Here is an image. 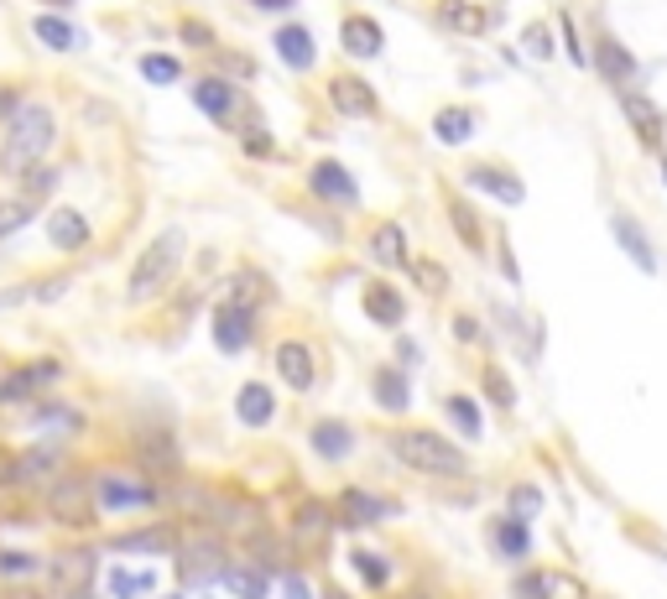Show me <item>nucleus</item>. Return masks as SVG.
<instances>
[{
	"instance_id": "nucleus-42",
	"label": "nucleus",
	"mask_w": 667,
	"mask_h": 599,
	"mask_svg": "<svg viewBox=\"0 0 667 599\" xmlns=\"http://www.w3.org/2000/svg\"><path fill=\"white\" fill-rule=\"evenodd\" d=\"M32 199H6V204H0V240H6V235H17V230H21V224H27V220H32Z\"/></svg>"
},
{
	"instance_id": "nucleus-34",
	"label": "nucleus",
	"mask_w": 667,
	"mask_h": 599,
	"mask_svg": "<svg viewBox=\"0 0 667 599\" xmlns=\"http://www.w3.org/2000/svg\"><path fill=\"white\" fill-rule=\"evenodd\" d=\"M376 402L386 412L407 407V376H402V370H376Z\"/></svg>"
},
{
	"instance_id": "nucleus-56",
	"label": "nucleus",
	"mask_w": 667,
	"mask_h": 599,
	"mask_svg": "<svg viewBox=\"0 0 667 599\" xmlns=\"http://www.w3.org/2000/svg\"><path fill=\"white\" fill-rule=\"evenodd\" d=\"M663 177H667V162H663Z\"/></svg>"
},
{
	"instance_id": "nucleus-14",
	"label": "nucleus",
	"mask_w": 667,
	"mask_h": 599,
	"mask_svg": "<svg viewBox=\"0 0 667 599\" xmlns=\"http://www.w3.org/2000/svg\"><path fill=\"white\" fill-rule=\"evenodd\" d=\"M340 42H344V52H350V58H376V52L386 48V37H381V27L371 17H350V21H344Z\"/></svg>"
},
{
	"instance_id": "nucleus-15",
	"label": "nucleus",
	"mask_w": 667,
	"mask_h": 599,
	"mask_svg": "<svg viewBox=\"0 0 667 599\" xmlns=\"http://www.w3.org/2000/svg\"><path fill=\"white\" fill-rule=\"evenodd\" d=\"M235 417L245 423V428H266V423L276 417L272 392H266L261 380H251V386H240V396H235Z\"/></svg>"
},
{
	"instance_id": "nucleus-40",
	"label": "nucleus",
	"mask_w": 667,
	"mask_h": 599,
	"mask_svg": "<svg viewBox=\"0 0 667 599\" xmlns=\"http://www.w3.org/2000/svg\"><path fill=\"white\" fill-rule=\"evenodd\" d=\"M448 220H454V230L464 235V245H469V251H479V245H485V235H479V220L469 214V204H464V199H454V204H448Z\"/></svg>"
},
{
	"instance_id": "nucleus-57",
	"label": "nucleus",
	"mask_w": 667,
	"mask_h": 599,
	"mask_svg": "<svg viewBox=\"0 0 667 599\" xmlns=\"http://www.w3.org/2000/svg\"><path fill=\"white\" fill-rule=\"evenodd\" d=\"M168 599H183V595H168Z\"/></svg>"
},
{
	"instance_id": "nucleus-23",
	"label": "nucleus",
	"mask_w": 667,
	"mask_h": 599,
	"mask_svg": "<svg viewBox=\"0 0 667 599\" xmlns=\"http://www.w3.org/2000/svg\"><path fill=\"white\" fill-rule=\"evenodd\" d=\"M350 444H355L350 423H319V428H313V454H319V459H344Z\"/></svg>"
},
{
	"instance_id": "nucleus-47",
	"label": "nucleus",
	"mask_w": 667,
	"mask_h": 599,
	"mask_svg": "<svg viewBox=\"0 0 667 599\" xmlns=\"http://www.w3.org/2000/svg\"><path fill=\"white\" fill-rule=\"evenodd\" d=\"M178 32H183V42H193V48H209V42H214V32H209L204 21H183Z\"/></svg>"
},
{
	"instance_id": "nucleus-17",
	"label": "nucleus",
	"mask_w": 667,
	"mask_h": 599,
	"mask_svg": "<svg viewBox=\"0 0 667 599\" xmlns=\"http://www.w3.org/2000/svg\"><path fill=\"white\" fill-rule=\"evenodd\" d=\"M48 235H52L58 251H84L89 245V220L79 214V209H58V214L48 220Z\"/></svg>"
},
{
	"instance_id": "nucleus-24",
	"label": "nucleus",
	"mask_w": 667,
	"mask_h": 599,
	"mask_svg": "<svg viewBox=\"0 0 667 599\" xmlns=\"http://www.w3.org/2000/svg\"><path fill=\"white\" fill-rule=\"evenodd\" d=\"M32 32H37V42H42V48H52V52H73V48H79L73 21H63V17H37Z\"/></svg>"
},
{
	"instance_id": "nucleus-3",
	"label": "nucleus",
	"mask_w": 667,
	"mask_h": 599,
	"mask_svg": "<svg viewBox=\"0 0 667 599\" xmlns=\"http://www.w3.org/2000/svg\"><path fill=\"white\" fill-rule=\"evenodd\" d=\"M392 448H396V459L407 464V469H417V475H438V479L469 475L464 448L448 444V438H438V433H396Z\"/></svg>"
},
{
	"instance_id": "nucleus-2",
	"label": "nucleus",
	"mask_w": 667,
	"mask_h": 599,
	"mask_svg": "<svg viewBox=\"0 0 667 599\" xmlns=\"http://www.w3.org/2000/svg\"><path fill=\"white\" fill-rule=\"evenodd\" d=\"M52 146V110L42 100H21L17 115H11V136H6V156L0 167L6 172H32L42 162V152Z\"/></svg>"
},
{
	"instance_id": "nucleus-41",
	"label": "nucleus",
	"mask_w": 667,
	"mask_h": 599,
	"mask_svg": "<svg viewBox=\"0 0 667 599\" xmlns=\"http://www.w3.org/2000/svg\"><path fill=\"white\" fill-rule=\"evenodd\" d=\"M37 568H42V564H37L32 552H6V548H0V579L21 583V579H32Z\"/></svg>"
},
{
	"instance_id": "nucleus-28",
	"label": "nucleus",
	"mask_w": 667,
	"mask_h": 599,
	"mask_svg": "<svg viewBox=\"0 0 667 599\" xmlns=\"http://www.w3.org/2000/svg\"><path fill=\"white\" fill-rule=\"evenodd\" d=\"M371 256L381 266H402L407 261V235H402V224H381L376 235H371Z\"/></svg>"
},
{
	"instance_id": "nucleus-30",
	"label": "nucleus",
	"mask_w": 667,
	"mask_h": 599,
	"mask_svg": "<svg viewBox=\"0 0 667 599\" xmlns=\"http://www.w3.org/2000/svg\"><path fill=\"white\" fill-rule=\"evenodd\" d=\"M156 589V573H125L110 568V599H146Z\"/></svg>"
},
{
	"instance_id": "nucleus-43",
	"label": "nucleus",
	"mask_w": 667,
	"mask_h": 599,
	"mask_svg": "<svg viewBox=\"0 0 667 599\" xmlns=\"http://www.w3.org/2000/svg\"><path fill=\"white\" fill-rule=\"evenodd\" d=\"M626 115H631V125L641 131V136H663V120H657V110H651L647 100H626Z\"/></svg>"
},
{
	"instance_id": "nucleus-12",
	"label": "nucleus",
	"mask_w": 667,
	"mask_h": 599,
	"mask_svg": "<svg viewBox=\"0 0 667 599\" xmlns=\"http://www.w3.org/2000/svg\"><path fill=\"white\" fill-rule=\"evenodd\" d=\"M276 376L287 380L292 392H313V380H319V370H313V349L309 344H276Z\"/></svg>"
},
{
	"instance_id": "nucleus-22",
	"label": "nucleus",
	"mask_w": 667,
	"mask_h": 599,
	"mask_svg": "<svg viewBox=\"0 0 667 599\" xmlns=\"http://www.w3.org/2000/svg\"><path fill=\"white\" fill-rule=\"evenodd\" d=\"M599 73L610 79V84H631L636 73V58L626 48H620L616 37H599Z\"/></svg>"
},
{
	"instance_id": "nucleus-51",
	"label": "nucleus",
	"mask_w": 667,
	"mask_h": 599,
	"mask_svg": "<svg viewBox=\"0 0 667 599\" xmlns=\"http://www.w3.org/2000/svg\"><path fill=\"white\" fill-rule=\"evenodd\" d=\"M564 42H568V52H574V63H584V52H579V37H574V21H564Z\"/></svg>"
},
{
	"instance_id": "nucleus-6",
	"label": "nucleus",
	"mask_w": 667,
	"mask_h": 599,
	"mask_svg": "<svg viewBox=\"0 0 667 599\" xmlns=\"http://www.w3.org/2000/svg\"><path fill=\"white\" fill-rule=\"evenodd\" d=\"M63 464V444H37L27 448L11 469H6V490H27V485H42V479H52V469Z\"/></svg>"
},
{
	"instance_id": "nucleus-32",
	"label": "nucleus",
	"mask_w": 667,
	"mask_h": 599,
	"mask_svg": "<svg viewBox=\"0 0 667 599\" xmlns=\"http://www.w3.org/2000/svg\"><path fill=\"white\" fill-rule=\"evenodd\" d=\"M496 548L506 552V558H527L532 552V531H527V521H496Z\"/></svg>"
},
{
	"instance_id": "nucleus-16",
	"label": "nucleus",
	"mask_w": 667,
	"mask_h": 599,
	"mask_svg": "<svg viewBox=\"0 0 667 599\" xmlns=\"http://www.w3.org/2000/svg\"><path fill=\"white\" fill-rule=\"evenodd\" d=\"M365 313H371L381 328H396L402 318H407V303H402V292H396V287L371 282V287H365Z\"/></svg>"
},
{
	"instance_id": "nucleus-27",
	"label": "nucleus",
	"mask_w": 667,
	"mask_h": 599,
	"mask_svg": "<svg viewBox=\"0 0 667 599\" xmlns=\"http://www.w3.org/2000/svg\"><path fill=\"white\" fill-rule=\"evenodd\" d=\"M433 136L444 141V146H464V141L475 136V115H469V110H438Z\"/></svg>"
},
{
	"instance_id": "nucleus-20",
	"label": "nucleus",
	"mask_w": 667,
	"mask_h": 599,
	"mask_svg": "<svg viewBox=\"0 0 667 599\" xmlns=\"http://www.w3.org/2000/svg\"><path fill=\"white\" fill-rule=\"evenodd\" d=\"M193 104H199L209 120H230V110H235V89L224 84V79H199V84H193Z\"/></svg>"
},
{
	"instance_id": "nucleus-44",
	"label": "nucleus",
	"mask_w": 667,
	"mask_h": 599,
	"mask_svg": "<svg viewBox=\"0 0 667 599\" xmlns=\"http://www.w3.org/2000/svg\"><path fill=\"white\" fill-rule=\"evenodd\" d=\"M485 392H491V402H496V407H516L512 380L501 376V370H485Z\"/></svg>"
},
{
	"instance_id": "nucleus-19",
	"label": "nucleus",
	"mask_w": 667,
	"mask_h": 599,
	"mask_svg": "<svg viewBox=\"0 0 667 599\" xmlns=\"http://www.w3.org/2000/svg\"><path fill=\"white\" fill-rule=\"evenodd\" d=\"M469 183L485 189L491 199H501V204H522V199H527L522 177H512V172H501V167H475V172H469Z\"/></svg>"
},
{
	"instance_id": "nucleus-25",
	"label": "nucleus",
	"mask_w": 667,
	"mask_h": 599,
	"mask_svg": "<svg viewBox=\"0 0 667 599\" xmlns=\"http://www.w3.org/2000/svg\"><path fill=\"white\" fill-rule=\"evenodd\" d=\"M438 21L444 27H454V32H485V11L479 6H469V0H438Z\"/></svg>"
},
{
	"instance_id": "nucleus-8",
	"label": "nucleus",
	"mask_w": 667,
	"mask_h": 599,
	"mask_svg": "<svg viewBox=\"0 0 667 599\" xmlns=\"http://www.w3.org/2000/svg\"><path fill=\"white\" fill-rule=\"evenodd\" d=\"M48 380H58V359H37V365H21V370H11V376H0V407L32 402Z\"/></svg>"
},
{
	"instance_id": "nucleus-45",
	"label": "nucleus",
	"mask_w": 667,
	"mask_h": 599,
	"mask_svg": "<svg viewBox=\"0 0 667 599\" xmlns=\"http://www.w3.org/2000/svg\"><path fill=\"white\" fill-rule=\"evenodd\" d=\"M512 511H516V521H527V516L543 511V496H537L532 485H522V490H512Z\"/></svg>"
},
{
	"instance_id": "nucleus-1",
	"label": "nucleus",
	"mask_w": 667,
	"mask_h": 599,
	"mask_svg": "<svg viewBox=\"0 0 667 599\" xmlns=\"http://www.w3.org/2000/svg\"><path fill=\"white\" fill-rule=\"evenodd\" d=\"M183 251H189V235H183V230H162L137 256V266H131L125 297H131V303H152L156 292H168V282L178 276V266H183Z\"/></svg>"
},
{
	"instance_id": "nucleus-39",
	"label": "nucleus",
	"mask_w": 667,
	"mask_h": 599,
	"mask_svg": "<svg viewBox=\"0 0 667 599\" xmlns=\"http://www.w3.org/2000/svg\"><path fill=\"white\" fill-rule=\"evenodd\" d=\"M266 297H272V287H266V276L261 272H240L235 276V308L251 303V313H256V303H266Z\"/></svg>"
},
{
	"instance_id": "nucleus-48",
	"label": "nucleus",
	"mask_w": 667,
	"mask_h": 599,
	"mask_svg": "<svg viewBox=\"0 0 667 599\" xmlns=\"http://www.w3.org/2000/svg\"><path fill=\"white\" fill-rule=\"evenodd\" d=\"M417 276H423V287H428V292H444V266H433V261H417Z\"/></svg>"
},
{
	"instance_id": "nucleus-33",
	"label": "nucleus",
	"mask_w": 667,
	"mask_h": 599,
	"mask_svg": "<svg viewBox=\"0 0 667 599\" xmlns=\"http://www.w3.org/2000/svg\"><path fill=\"white\" fill-rule=\"evenodd\" d=\"M141 79H146V84H178V79H183V63H178L172 52H146V58H141Z\"/></svg>"
},
{
	"instance_id": "nucleus-29",
	"label": "nucleus",
	"mask_w": 667,
	"mask_h": 599,
	"mask_svg": "<svg viewBox=\"0 0 667 599\" xmlns=\"http://www.w3.org/2000/svg\"><path fill=\"white\" fill-rule=\"evenodd\" d=\"M115 548H120V552H172V548H178V531H172V527L131 531V537H120Z\"/></svg>"
},
{
	"instance_id": "nucleus-50",
	"label": "nucleus",
	"mask_w": 667,
	"mask_h": 599,
	"mask_svg": "<svg viewBox=\"0 0 667 599\" xmlns=\"http://www.w3.org/2000/svg\"><path fill=\"white\" fill-rule=\"evenodd\" d=\"M73 276H58V282H48V287H32V297H42V303H52V297H63L69 292Z\"/></svg>"
},
{
	"instance_id": "nucleus-35",
	"label": "nucleus",
	"mask_w": 667,
	"mask_h": 599,
	"mask_svg": "<svg viewBox=\"0 0 667 599\" xmlns=\"http://www.w3.org/2000/svg\"><path fill=\"white\" fill-rule=\"evenodd\" d=\"M224 583L235 589V599H266V589H272L261 568H230V573H224Z\"/></svg>"
},
{
	"instance_id": "nucleus-18",
	"label": "nucleus",
	"mask_w": 667,
	"mask_h": 599,
	"mask_svg": "<svg viewBox=\"0 0 667 599\" xmlns=\"http://www.w3.org/2000/svg\"><path fill=\"white\" fill-rule=\"evenodd\" d=\"M386 511H392V506H386V500H376V496H365V490H344V496H340L344 527H376Z\"/></svg>"
},
{
	"instance_id": "nucleus-4",
	"label": "nucleus",
	"mask_w": 667,
	"mask_h": 599,
	"mask_svg": "<svg viewBox=\"0 0 667 599\" xmlns=\"http://www.w3.org/2000/svg\"><path fill=\"white\" fill-rule=\"evenodd\" d=\"M94 506H100L94 479L63 475V479H52L48 485V516L52 521H63V527H89V521H94Z\"/></svg>"
},
{
	"instance_id": "nucleus-46",
	"label": "nucleus",
	"mask_w": 667,
	"mask_h": 599,
	"mask_svg": "<svg viewBox=\"0 0 667 599\" xmlns=\"http://www.w3.org/2000/svg\"><path fill=\"white\" fill-rule=\"evenodd\" d=\"M37 423H52V428H79V412H69V407H42V412H37Z\"/></svg>"
},
{
	"instance_id": "nucleus-5",
	"label": "nucleus",
	"mask_w": 667,
	"mask_h": 599,
	"mask_svg": "<svg viewBox=\"0 0 667 599\" xmlns=\"http://www.w3.org/2000/svg\"><path fill=\"white\" fill-rule=\"evenodd\" d=\"M94 496H100V511H146V506L162 500V485H152V479H141V475H120V469H110V475L94 479Z\"/></svg>"
},
{
	"instance_id": "nucleus-9",
	"label": "nucleus",
	"mask_w": 667,
	"mask_h": 599,
	"mask_svg": "<svg viewBox=\"0 0 667 599\" xmlns=\"http://www.w3.org/2000/svg\"><path fill=\"white\" fill-rule=\"evenodd\" d=\"M309 189H313V199H324V204H340V209L360 204V183L340 167V162H319V167L309 172Z\"/></svg>"
},
{
	"instance_id": "nucleus-36",
	"label": "nucleus",
	"mask_w": 667,
	"mask_h": 599,
	"mask_svg": "<svg viewBox=\"0 0 667 599\" xmlns=\"http://www.w3.org/2000/svg\"><path fill=\"white\" fill-rule=\"evenodd\" d=\"M141 459L152 464L156 475H168V469H178V444H172V438H162V433H152V438L141 444Z\"/></svg>"
},
{
	"instance_id": "nucleus-38",
	"label": "nucleus",
	"mask_w": 667,
	"mask_h": 599,
	"mask_svg": "<svg viewBox=\"0 0 667 599\" xmlns=\"http://www.w3.org/2000/svg\"><path fill=\"white\" fill-rule=\"evenodd\" d=\"M350 564L360 568V579L371 583V589H381V583L392 579V564H386L381 552H365V548H355V552H350Z\"/></svg>"
},
{
	"instance_id": "nucleus-26",
	"label": "nucleus",
	"mask_w": 667,
	"mask_h": 599,
	"mask_svg": "<svg viewBox=\"0 0 667 599\" xmlns=\"http://www.w3.org/2000/svg\"><path fill=\"white\" fill-rule=\"evenodd\" d=\"M616 240H620V251H626V256L636 261V266H641V272H657V256H651V245L647 240H641V230H636L631 220H626V214H616Z\"/></svg>"
},
{
	"instance_id": "nucleus-21",
	"label": "nucleus",
	"mask_w": 667,
	"mask_h": 599,
	"mask_svg": "<svg viewBox=\"0 0 667 599\" xmlns=\"http://www.w3.org/2000/svg\"><path fill=\"white\" fill-rule=\"evenodd\" d=\"M89 579H94V558H89V552H63V558L52 564V583L69 589V595L89 589Z\"/></svg>"
},
{
	"instance_id": "nucleus-49",
	"label": "nucleus",
	"mask_w": 667,
	"mask_h": 599,
	"mask_svg": "<svg viewBox=\"0 0 667 599\" xmlns=\"http://www.w3.org/2000/svg\"><path fill=\"white\" fill-rule=\"evenodd\" d=\"M282 599H313V589L297 579V573H287V579H282Z\"/></svg>"
},
{
	"instance_id": "nucleus-10",
	"label": "nucleus",
	"mask_w": 667,
	"mask_h": 599,
	"mask_svg": "<svg viewBox=\"0 0 667 599\" xmlns=\"http://www.w3.org/2000/svg\"><path fill=\"white\" fill-rule=\"evenodd\" d=\"M329 104H334L340 115H350V120H365V115H376V110H381L376 89L365 84V79H355V73H340V79L329 84Z\"/></svg>"
},
{
	"instance_id": "nucleus-37",
	"label": "nucleus",
	"mask_w": 667,
	"mask_h": 599,
	"mask_svg": "<svg viewBox=\"0 0 667 599\" xmlns=\"http://www.w3.org/2000/svg\"><path fill=\"white\" fill-rule=\"evenodd\" d=\"M448 423H454L464 438H479V428H485V423H479V407L469 396H448Z\"/></svg>"
},
{
	"instance_id": "nucleus-55",
	"label": "nucleus",
	"mask_w": 667,
	"mask_h": 599,
	"mask_svg": "<svg viewBox=\"0 0 667 599\" xmlns=\"http://www.w3.org/2000/svg\"><path fill=\"white\" fill-rule=\"evenodd\" d=\"M52 6H73V0H52Z\"/></svg>"
},
{
	"instance_id": "nucleus-31",
	"label": "nucleus",
	"mask_w": 667,
	"mask_h": 599,
	"mask_svg": "<svg viewBox=\"0 0 667 599\" xmlns=\"http://www.w3.org/2000/svg\"><path fill=\"white\" fill-rule=\"evenodd\" d=\"M329 527H334V511H329L324 500H303L297 516H292V531H297V537H319V531H329Z\"/></svg>"
},
{
	"instance_id": "nucleus-11",
	"label": "nucleus",
	"mask_w": 667,
	"mask_h": 599,
	"mask_svg": "<svg viewBox=\"0 0 667 599\" xmlns=\"http://www.w3.org/2000/svg\"><path fill=\"white\" fill-rule=\"evenodd\" d=\"M251 334H256V313H251V308L224 303V308L214 313V339H220L224 355H240V349L251 344Z\"/></svg>"
},
{
	"instance_id": "nucleus-54",
	"label": "nucleus",
	"mask_w": 667,
	"mask_h": 599,
	"mask_svg": "<svg viewBox=\"0 0 667 599\" xmlns=\"http://www.w3.org/2000/svg\"><path fill=\"white\" fill-rule=\"evenodd\" d=\"M324 599H350V595H340V589H329V595Z\"/></svg>"
},
{
	"instance_id": "nucleus-52",
	"label": "nucleus",
	"mask_w": 667,
	"mask_h": 599,
	"mask_svg": "<svg viewBox=\"0 0 667 599\" xmlns=\"http://www.w3.org/2000/svg\"><path fill=\"white\" fill-rule=\"evenodd\" d=\"M6 599H42V595H37V589H11Z\"/></svg>"
},
{
	"instance_id": "nucleus-53",
	"label": "nucleus",
	"mask_w": 667,
	"mask_h": 599,
	"mask_svg": "<svg viewBox=\"0 0 667 599\" xmlns=\"http://www.w3.org/2000/svg\"><path fill=\"white\" fill-rule=\"evenodd\" d=\"M256 6H266V11H282V6H292V0H256Z\"/></svg>"
},
{
	"instance_id": "nucleus-7",
	"label": "nucleus",
	"mask_w": 667,
	"mask_h": 599,
	"mask_svg": "<svg viewBox=\"0 0 667 599\" xmlns=\"http://www.w3.org/2000/svg\"><path fill=\"white\" fill-rule=\"evenodd\" d=\"M178 564H183V579L189 583H214L230 573V564H224V548L220 542H209V537H199V542H183L178 548Z\"/></svg>"
},
{
	"instance_id": "nucleus-13",
	"label": "nucleus",
	"mask_w": 667,
	"mask_h": 599,
	"mask_svg": "<svg viewBox=\"0 0 667 599\" xmlns=\"http://www.w3.org/2000/svg\"><path fill=\"white\" fill-rule=\"evenodd\" d=\"M276 52H282V63H287L292 73H309L313 58H319L309 27H297V21H292V27H276Z\"/></svg>"
}]
</instances>
